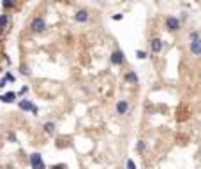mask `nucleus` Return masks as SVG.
I'll return each instance as SVG.
<instances>
[{
	"instance_id": "17",
	"label": "nucleus",
	"mask_w": 201,
	"mask_h": 169,
	"mask_svg": "<svg viewBox=\"0 0 201 169\" xmlns=\"http://www.w3.org/2000/svg\"><path fill=\"white\" fill-rule=\"evenodd\" d=\"M21 74H23V76H28V74H30V70H28L27 65H21Z\"/></svg>"
},
{
	"instance_id": "12",
	"label": "nucleus",
	"mask_w": 201,
	"mask_h": 169,
	"mask_svg": "<svg viewBox=\"0 0 201 169\" xmlns=\"http://www.w3.org/2000/svg\"><path fill=\"white\" fill-rule=\"evenodd\" d=\"M55 127H57L55 125V122H46V123L43 125V129H44V132L46 134H53L55 132Z\"/></svg>"
},
{
	"instance_id": "19",
	"label": "nucleus",
	"mask_w": 201,
	"mask_h": 169,
	"mask_svg": "<svg viewBox=\"0 0 201 169\" xmlns=\"http://www.w3.org/2000/svg\"><path fill=\"white\" fill-rule=\"evenodd\" d=\"M6 77H7V81H14V76H13V74H9V72L6 74Z\"/></svg>"
},
{
	"instance_id": "3",
	"label": "nucleus",
	"mask_w": 201,
	"mask_h": 169,
	"mask_svg": "<svg viewBox=\"0 0 201 169\" xmlns=\"http://www.w3.org/2000/svg\"><path fill=\"white\" fill-rule=\"evenodd\" d=\"M191 53L194 56H201V37L191 39Z\"/></svg>"
},
{
	"instance_id": "23",
	"label": "nucleus",
	"mask_w": 201,
	"mask_h": 169,
	"mask_svg": "<svg viewBox=\"0 0 201 169\" xmlns=\"http://www.w3.org/2000/svg\"><path fill=\"white\" fill-rule=\"evenodd\" d=\"M2 32H4V28H2V27H0V35H2Z\"/></svg>"
},
{
	"instance_id": "9",
	"label": "nucleus",
	"mask_w": 201,
	"mask_h": 169,
	"mask_svg": "<svg viewBox=\"0 0 201 169\" xmlns=\"http://www.w3.org/2000/svg\"><path fill=\"white\" fill-rule=\"evenodd\" d=\"M125 81L131 85H138L139 83V79H138V74L134 72V70H129L127 74H125Z\"/></svg>"
},
{
	"instance_id": "8",
	"label": "nucleus",
	"mask_w": 201,
	"mask_h": 169,
	"mask_svg": "<svg viewBox=\"0 0 201 169\" xmlns=\"http://www.w3.org/2000/svg\"><path fill=\"white\" fill-rule=\"evenodd\" d=\"M18 106H20V109H21V111H32V107H34V104L30 102V99H21Z\"/></svg>"
},
{
	"instance_id": "5",
	"label": "nucleus",
	"mask_w": 201,
	"mask_h": 169,
	"mask_svg": "<svg viewBox=\"0 0 201 169\" xmlns=\"http://www.w3.org/2000/svg\"><path fill=\"white\" fill-rule=\"evenodd\" d=\"M123 62H125V56H123L122 51H118V49H116V51L111 53V63H113V65H122Z\"/></svg>"
},
{
	"instance_id": "20",
	"label": "nucleus",
	"mask_w": 201,
	"mask_h": 169,
	"mask_svg": "<svg viewBox=\"0 0 201 169\" xmlns=\"http://www.w3.org/2000/svg\"><path fill=\"white\" fill-rule=\"evenodd\" d=\"M51 169H65V166H64V164H60V166H58V164H57V166H53V167H51Z\"/></svg>"
},
{
	"instance_id": "15",
	"label": "nucleus",
	"mask_w": 201,
	"mask_h": 169,
	"mask_svg": "<svg viewBox=\"0 0 201 169\" xmlns=\"http://www.w3.org/2000/svg\"><path fill=\"white\" fill-rule=\"evenodd\" d=\"M136 56L139 58V60H145V58H146V53H145V51H141V49H138V51H136Z\"/></svg>"
},
{
	"instance_id": "7",
	"label": "nucleus",
	"mask_w": 201,
	"mask_h": 169,
	"mask_svg": "<svg viewBox=\"0 0 201 169\" xmlns=\"http://www.w3.org/2000/svg\"><path fill=\"white\" fill-rule=\"evenodd\" d=\"M127 111H129V102L127 100H118L116 102V113L118 115H125Z\"/></svg>"
},
{
	"instance_id": "1",
	"label": "nucleus",
	"mask_w": 201,
	"mask_h": 169,
	"mask_svg": "<svg viewBox=\"0 0 201 169\" xmlns=\"http://www.w3.org/2000/svg\"><path fill=\"white\" fill-rule=\"evenodd\" d=\"M44 28H46V21H44V18H41V16L34 18L32 23H30V30H32L34 34H41V32H44Z\"/></svg>"
},
{
	"instance_id": "10",
	"label": "nucleus",
	"mask_w": 201,
	"mask_h": 169,
	"mask_svg": "<svg viewBox=\"0 0 201 169\" xmlns=\"http://www.w3.org/2000/svg\"><path fill=\"white\" fill-rule=\"evenodd\" d=\"M152 51L154 53H161V49H162V41L161 39H152Z\"/></svg>"
},
{
	"instance_id": "11",
	"label": "nucleus",
	"mask_w": 201,
	"mask_h": 169,
	"mask_svg": "<svg viewBox=\"0 0 201 169\" xmlns=\"http://www.w3.org/2000/svg\"><path fill=\"white\" fill-rule=\"evenodd\" d=\"M16 93H13V92H9V93H6V95H0V100L2 102H6V104H11L13 100H14Z\"/></svg>"
},
{
	"instance_id": "4",
	"label": "nucleus",
	"mask_w": 201,
	"mask_h": 169,
	"mask_svg": "<svg viewBox=\"0 0 201 169\" xmlns=\"http://www.w3.org/2000/svg\"><path fill=\"white\" fill-rule=\"evenodd\" d=\"M166 28L171 30V32H176V30L180 28L178 18H175V16H168V18H166Z\"/></svg>"
},
{
	"instance_id": "14",
	"label": "nucleus",
	"mask_w": 201,
	"mask_h": 169,
	"mask_svg": "<svg viewBox=\"0 0 201 169\" xmlns=\"http://www.w3.org/2000/svg\"><path fill=\"white\" fill-rule=\"evenodd\" d=\"M2 6L6 7V9H11V7H14V2H13V0H4Z\"/></svg>"
},
{
	"instance_id": "6",
	"label": "nucleus",
	"mask_w": 201,
	"mask_h": 169,
	"mask_svg": "<svg viewBox=\"0 0 201 169\" xmlns=\"http://www.w3.org/2000/svg\"><path fill=\"white\" fill-rule=\"evenodd\" d=\"M88 18H90V14L85 9H81V11H78V13L74 14V20L78 21V23H85V21H88Z\"/></svg>"
},
{
	"instance_id": "22",
	"label": "nucleus",
	"mask_w": 201,
	"mask_h": 169,
	"mask_svg": "<svg viewBox=\"0 0 201 169\" xmlns=\"http://www.w3.org/2000/svg\"><path fill=\"white\" fill-rule=\"evenodd\" d=\"M194 37H199V34L198 32H191V39H194Z\"/></svg>"
},
{
	"instance_id": "2",
	"label": "nucleus",
	"mask_w": 201,
	"mask_h": 169,
	"mask_svg": "<svg viewBox=\"0 0 201 169\" xmlns=\"http://www.w3.org/2000/svg\"><path fill=\"white\" fill-rule=\"evenodd\" d=\"M30 166H32V169H46V164L43 162L41 153H32L30 155Z\"/></svg>"
},
{
	"instance_id": "16",
	"label": "nucleus",
	"mask_w": 201,
	"mask_h": 169,
	"mask_svg": "<svg viewBox=\"0 0 201 169\" xmlns=\"http://www.w3.org/2000/svg\"><path fill=\"white\" fill-rule=\"evenodd\" d=\"M125 166H127V169H136V164H134V160H127V164H125Z\"/></svg>"
},
{
	"instance_id": "21",
	"label": "nucleus",
	"mask_w": 201,
	"mask_h": 169,
	"mask_svg": "<svg viewBox=\"0 0 201 169\" xmlns=\"http://www.w3.org/2000/svg\"><path fill=\"white\" fill-rule=\"evenodd\" d=\"M122 18H123L122 14H115V16H113V20H116V21H118V20H122Z\"/></svg>"
},
{
	"instance_id": "13",
	"label": "nucleus",
	"mask_w": 201,
	"mask_h": 169,
	"mask_svg": "<svg viewBox=\"0 0 201 169\" xmlns=\"http://www.w3.org/2000/svg\"><path fill=\"white\" fill-rule=\"evenodd\" d=\"M7 23H9V16L7 14H2V16H0V27L6 28L7 27Z\"/></svg>"
},
{
	"instance_id": "18",
	"label": "nucleus",
	"mask_w": 201,
	"mask_h": 169,
	"mask_svg": "<svg viewBox=\"0 0 201 169\" xmlns=\"http://www.w3.org/2000/svg\"><path fill=\"white\" fill-rule=\"evenodd\" d=\"M6 83H7V77H2V79H0V88H4Z\"/></svg>"
}]
</instances>
